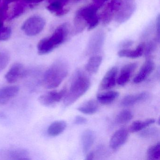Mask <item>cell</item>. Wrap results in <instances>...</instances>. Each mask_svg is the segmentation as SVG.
Masks as SVG:
<instances>
[{"label":"cell","mask_w":160,"mask_h":160,"mask_svg":"<svg viewBox=\"0 0 160 160\" xmlns=\"http://www.w3.org/2000/svg\"><path fill=\"white\" fill-rule=\"evenodd\" d=\"M69 33V25L66 23L61 25L51 36L40 41L37 46L38 53L40 55H45L52 52L66 41Z\"/></svg>","instance_id":"obj_4"},{"label":"cell","mask_w":160,"mask_h":160,"mask_svg":"<svg viewBox=\"0 0 160 160\" xmlns=\"http://www.w3.org/2000/svg\"><path fill=\"white\" fill-rule=\"evenodd\" d=\"M105 34L103 30H98L91 36L86 48L88 56H94L102 50L104 43Z\"/></svg>","instance_id":"obj_6"},{"label":"cell","mask_w":160,"mask_h":160,"mask_svg":"<svg viewBox=\"0 0 160 160\" xmlns=\"http://www.w3.org/2000/svg\"><path fill=\"white\" fill-rule=\"evenodd\" d=\"M69 72L68 63L63 60H58L46 71L43 78L44 87L47 89H55L62 84Z\"/></svg>","instance_id":"obj_3"},{"label":"cell","mask_w":160,"mask_h":160,"mask_svg":"<svg viewBox=\"0 0 160 160\" xmlns=\"http://www.w3.org/2000/svg\"><path fill=\"white\" fill-rule=\"evenodd\" d=\"M19 88L11 86L0 88V106L4 105L13 99L18 94Z\"/></svg>","instance_id":"obj_15"},{"label":"cell","mask_w":160,"mask_h":160,"mask_svg":"<svg viewBox=\"0 0 160 160\" xmlns=\"http://www.w3.org/2000/svg\"><path fill=\"white\" fill-rule=\"evenodd\" d=\"M90 86L89 77L83 71L77 70L74 74L70 88L64 96V105L69 106L76 102L88 90Z\"/></svg>","instance_id":"obj_1"},{"label":"cell","mask_w":160,"mask_h":160,"mask_svg":"<svg viewBox=\"0 0 160 160\" xmlns=\"http://www.w3.org/2000/svg\"><path fill=\"white\" fill-rule=\"evenodd\" d=\"M159 130L156 127H152L148 129H145L140 133V136L145 138H152L158 136Z\"/></svg>","instance_id":"obj_30"},{"label":"cell","mask_w":160,"mask_h":160,"mask_svg":"<svg viewBox=\"0 0 160 160\" xmlns=\"http://www.w3.org/2000/svg\"><path fill=\"white\" fill-rule=\"evenodd\" d=\"M119 95V93L118 92L112 91L98 94L97 99L99 102L102 104H108L118 98Z\"/></svg>","instance_id":"obj_24"},{"label":"cell","mask_w":160,"mask_h":160,"mask_svg":"<svg viewBox=\"0 0 160 160\" xmlns=\"http://www.w3.org/2000/svg\"><path fill=\"white\" fill-rule=\"evenodd\" d=\"M67 92L66 88L60 91L53 90L48 92L39 97V102L43 105L49 107L56 104L65 96Z\"/></svg>","instance_id":"obj_8"},{"label":"cell","mask_w":160,"mask_h":160,"mask_svg":"<svg viewBox=\"0 0 160 160\" xmlns=\"http://www.w3.org/2000/svg\"><path fill=\"white\" fill-rule=\"evenodd\" d=\"M70 1V0H48V10L57 16L63 15L67 12L64 7Z\"/></svg>","instance_id":"obj_17"},{"label":"cell","mask_w":160,"mask_h":160,"mask_svg":"<svg viewBox=\"0 0 160 160\" xmlns=\"http://www.w3.org/2000/svg\"><path fill=\"white\" fill-rule=\"evenodd\" d=\"M108 0H94V3L98 8H100L103 5L105 2L107 1Z\"/></svg>","instance_id":"obj_37"},{"label":"cell","mask_w":160,"mask_h":160,"mask_svg":"<svg viewBox=\"0 0 160 160\" xmlns=\"http://www.w3.org/2000/svg\"><path fill=\"white\" fill-rule=\"evenodd\" d=\"M0 157L11 160H30L29 153L27 150L22 148H12L0 152Z\"/></svg>","instance_id":"obj_9"},{"label":"cell","mask_w":160,"mask_h":160,"mask_svg":"<svg viewBox=\"0 0 160 160\" xmlns=\"http://www.w3.org/2000/svg\"><path fill=\"white\" fill-rule=\"evenodd\" d=\"M12 34V29L8 27L0 28V41H4L8 40Z\"/></svg>","instance_id":"obj_32"},{"label":"cell","mask_w":160,"mask_h":160,"mask_svg":"<svg viewBox=\"0 0 160 160\" xmlns=\"http://www.w3.org/2000/svg\"><path fill=\"white\" fill-rule=\"evenodd\" d=\"M95 154L93 152H88L87 153V160H92L94 159Z\"/></svg>","instance_id":"obj_39"},{"label":"cell","mask_w":160,"mask_h":160,"mask_svg":"<svg viewBox=\"0 0 160 160\" xmlns=\"http://www.w3.org/2000/svg\"><path fill=\"white\" fill-rule=\"evenodd\" d=\"M145 44L144 42H142L134 50H130L128 49H122L118 52V55L122 58L133 59L140 58L144 54Z\"/></svg>","instance_id":"obj_19"},{"label":"cell","mask_w":160,"mask_h":160,"mask_svg":"<svg viewBox=\"0 0 160 160\" xmlns=\"http://www.w3.org/2000/svg\"><path fill=\"white\" fill-rule=\"evenodd\" d=\"M133 44V42L131 40H126V41H123V42L120 44V47L122 48L123 49H127L128 48L132 46Z\"/></svg>","instance_id":"obj_36"},{"label":"cell","mask_w":160,"mask_h":160,"mask_svg":"<svg viewBox=\"0 0 160 160\" xmlns=\"http://www.w3.org/2000/svg\"><path fill=\"white\" fill-rule=\"evenodd\" d=\"M19 0H3V3L6 5H8L10 3L12 2H15L18 1Z\"/></svg>","instance_id":"obj_40"},{"label":"cell","mask_w":160,"mask_h":160,"mask_svg":"<svg viewBox=\"0 0 160 160\" xmlns=\"http://www.w3.org/2000/svg\"><path fill=\"white\" fill-rule=\"evenodd\" d=\"M10 56L8 52L0 51V73H1L9 64Z\"/></svg>","instance_id":"obj_29"},{"label":"cell","mask_w":160,"mask_h":160,"mask_svg":"<svg viewBox=\"0 0 160 160\" xmlns=\"http://www.w3.org/2000/svg\"><path fill=\"white\" fill-rule=\"evenodd\" d=\"M155 67L153 61L148 60L142 65L138 73L133 79V82L135 84H139L146 80L152 73Z\"/></svg>","instance_id":"obj_14"},{"label":"cell","mask_w":160,"mask_h":160,"mask_svg":"<svg viewBox=\"0 0 160 160\" xmlns=\"http://www.w3.org/2000/svg\"><path fill=\"white\" fill-rule=\"evenodd\" d=\"M148 160H160V144L158 142L148 148L147 152Z\"/></svg>","instance_id":"obj_27"},{"label":"cell","mask_w":160,"mask_h":160,"mask_svg":"<svg viewBox=\"0 0 160 160\" xmlns=\"http://www.w3.org/2000/svg\"><path fill=\"white\" fill-rule=\"evenodd\" d=\"M148 93L142 92L136 94H130L125 96L121 102V105L122 107L132 106L138 103L144 102L149 97Z\"/></svg>","instance_id":"obj_16"},{"label":"cell","mask_w":160,"mask_h":160,"mask_svg":"<svg viewBox=\"0 0 160 160\" xmlns=\"http://www.w3.org/2000/svg\"><path fill=\"white\" fill-rule=\"evenodd\" d=\"M27 4V3H25V2L24 3L20 2V3H17L14 8L13 12L11 18H15L22 14L25 12Z\"/></svg>","instance_id":"obj_31"},{"label":"cell","mask_w":160,"mask_h":160,"mask_svg":"<svg viewBox=\"0 0 160 160\" xmlns=\"http://www.w3.org/2000/svg\"><path fill=\"white\" fill-rule=\"evenodd\" d=\"M6 118V116L3 112H0V118L3 119Z\"/></svg>","instance_id":"obj_41"},{"label":"cell","mask_w":160,"mask_h":160,"mask_svg":"<svg viewBox=\"0 0 160 160\" xmlns=\"http://www.w3.org/2000/svg\"><path fill=\"white\" fill-rule=\"evenodd\" d=\"M122 3V0H112L108 3L107 7L112 10L115 13L118 11Z\"/></svg>","instance_id":"obj_34"},{"label":"cell","mask_w":160,"mask_h":160,"mask_svg":"<svg viewBox=\"0 0 160 160\" xmlns=\"http://www.w3.org/2000/svg\"><path fill=\"white\" fill-rule=\"evenodd\" d=\"M8 5L3 2L0 3V28L4 26V21L6 19L7 15Z\"/></svg>","instance_id":"obj_33"},{"label":"cell","mask_w":160,"mask_h":160,"mask_svg":"<svg viewBox=\"0 0 160 160\" xmlns=\"http://www.w3.org/2000/svg\"><path fill=\"white\" fill-rule=\"evenodd\" d=\"M43 0H24V2L27 4L37 3L42 1Z\"/></svg>","instance_id":"obj_38"},{"label":"cell","mask_w":160,"mask_h":160,"mask_svg":"<svg viewBox=\"0 0 160 160\" xmlns=\"http://www.w3.org/2000/svg\"><path fill=\"white\" fill-rule=\"evenodd\" d=\"M98 109L99 105L96 101L93 100H89L85 102L78 108V110L79 112L87 115L95 114Z\"/></svg>","instance_id":"obj_22"},{"label":"cell","mask_w":160,"mask_h":160,"mask_svg":"<svg viewBox=\"0 0 160 160\" xmlns=\"http://www.w3.org/2000/svg\"><path fill=\"white\" fill-rule=\"evenodd\" d=\"M118 69L117 67H113L109 69L102 79L100 84L101 90H108L116 86L117 80Z\"/></svg>","instance_id":"obj_13"},{"label":"cell","mask_w":160,"mask_h":160,"mask_svg":"<svg viewBox=\"0 0 160 160\" xmlns=\"http://www.w3.org/2000/svg\"><path fill=\"white\" fill-rule=\"evenodd\" d=\"M102 58L101 56L97 55L91 56L85 66L86 71L92 74L96 73L102 64Z\"/></svg>","instance_id":"obj_20"},{"label":"cell","mask_w":160,"mask_h":160,"mask_svg":"<svg viewBox=\"0 0 160 160\" xmlns=\"http://www.w3.org/2000/svg\"><path fill=\"white\" fill-rule=\"evenodd\" d=\"M25 74L24 66L20 63L14 64L5 75L6 81L9 84H14L22 78Z\"/></svg>","instance_id":"obj_11"},{"label":"cell","mask_w":160,"mask_h":160,"mask_svg":"<svg viewBox=\"0 0 160 160\" xmlns=\"http://www.w3.org/2000/svg\"><path fill=\"white\" fill-rule=\"evenodd\" d=\"M133 114L131 110L124 109L118 114L116 118V122L118 124L127 123L132 119Z\"/></svg>","instance_id":"obj_26"},{"label":"cell","mask_w":160,"mask_h":160,"mask_svg":"<svg viewBox=\"0 0 160 160\" xmlns=\"http://www.w3.org/2000/svg\"><path fill=\"white\" fill-rule=\"evenodd\" d=\"M95 135L93 131L86 130L81 136V143L84 153H88L92 147L95 140Z\"/></svg>","instance_id":"obj_18"},{"label":"cell","mask_w":160,"mask_h":160,"mask_svg":"<svg viewBox=\"0 0 160 160\" xmlns=\"http://www.w3.org/2000/svg\"><path fill=\"white\" fill-rule=\"evenodd\" d=\"M66 126L67 124L64 121H56L49 125L48 129V133L50 136H57L64 132Z\"/></svg>","instance_id":"obj_21"},{"label":"cell","mask_w":160,"mask_h":160,"mask_svg":"<svg viewBox=\"0 0 160 160\" xmlns=\"http://www.w3.org/2000/svg\"><path fill=\"white\" fill-rule=\"evenodd\" d=\"M99 8L93 3L82 7L77 11L74 19V26L76 33H79L88 27V30L93 29L98 26L100 16L97 14Z\"/></svg>","instance_id":"obj_2"},{"label":"cell","mask_w":160,"mask_h":160,"mask_svg":"<svg viewBox=\"0 0 160 160\" xmlns=\"http://www.w3.org/2000/svg\"><path fill=\"white\" fill-rule=\"evenodd\" d=\"M155 120L153 118H149L146 120H136L133 122L130 125L128 131L131 133L137 132L153 124L155 122Z\"/></svg>","instance_id":"obj_23"},{"label":"cell","mask_w":160,"mask_h":160,"mask_svg":"<svg viewBox=\"0 0 160 160\" xmlns=\"http://www.w3.org/2000/svg\"><path fill=\"white\" fill-rule=\"evenodd\" d=\"M115 15V13L113 11L107 7L102 13L101 16H100V19H101L103 25H107L111 22L114 18Z\"/></svg>","instance_id":"obj_28"},{"label":"cell","mask_w":160,"mask_h":160,"mask_svg":"<svg viewBox=\"0 0 160 160\" xmlns=\"http://www.w3.org/2000/svg\"><path fill=\"white\" fill-rule=\"evenodd\" d=\"M136 8L135 0H122L121 6L114 16L116 22L121 24L127 21L132 15Z\"/></svg>","instance_id":"obj_7"},{"label":"cell","mask_w":160,"mask_h":160,"mask_svg":"<svg viewBox=\"0 0 160 160\" xmlns=\"http://www.w3.org/2000/svg\"><path fill=\"white\" fill-rule=\"evenodd\" d=\"M138 66L137 62H132L124 65L120 72L117 82L120 86H124L128 83Z\"/></svg>","instance_id":"obj_12"},{"label":"cell","mask_w":160,"mask_h":160,"mask_svg":"<svg viewBox=\"0 0 160 160\" xmlns=\"http://www.w3.org/2000/svg\"><path fill=\"white\" fill-rule=\"evenodd\" d=\"M45 25V20L43 18L39 16H33L24 22L22 26V30L28 36H35L42 32Z\"/></svg>","instance_id":"obj_5"},{"label":"cell","mask_w":160,"mask_h":160,"mask_svg":"<svg viewBox=\"0 0 160 160\" xmlns=\"http://www.w3.org/2000/svg\"><path fill=\"white\" fill-rule=\"evenodd\" d=\"M160 43V42L157 41L156 39L153 38L152 40H150L145 44L144 54L146 57H149L152 56L158 48V45Z\"/></svg>","instance_id":"obj_25"},{"label":"cell","mask_w":160,"mask_h":160,"mask_svg":"<svg viewBox=\"0 0 160 160\" xmlns=\"http://www.w3.org/2000/svg\"><path fill=\"white\" fill-rule=\"evenodd\" d=\"M129 136V131L126 128H122L116 131L111 137L109 146L113 150L120 148L127 141Z\"/></svg>","instance_id":"obj_10"},{"label":"cell","mask_w":160,"mask_h":160,"mask_svg":"<svg viewBox=\"0 0 160 160\" xmlns=\"http://www.w3.org/2000/svg\"><path fill=\"white\" fill-rule=\"evenodd\" d=\"M74 123L78 125H82L85 124L88 122V120L86 118L82 116H78L75 118Z\"/></svg>","instance_id":"obj_35"}]
</instances>
